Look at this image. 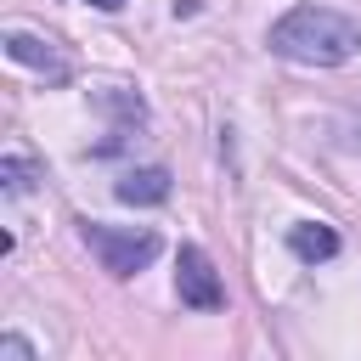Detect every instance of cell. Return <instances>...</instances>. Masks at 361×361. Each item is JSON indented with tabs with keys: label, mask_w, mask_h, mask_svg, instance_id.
<instances>
[{
	"label": "cell",
	"mask_w": 361,
	"mask_h": 361,
	"mask_svg": "<svg viewBox=\"0 0 361 361\" xmlns=\"http://www.w3.org/2000/svg\"><path fill=\"white\" fill-rule=\"evenodd\" d=\"M265 45L299 68H338V62L361 56V17L333 11V6H288L271 23Z\"/></svg>",
	"instance_id": "6da1fadb"
},
{
	"label": "cell",
	"mask_w": 361,
	"mask_h": 361,
	"mask_svg": "<svg viewBox=\"0 0 361 361\" xmlns=\"http://www.w3.org/2000/svg\"><path fill=\"white\" fill-rule=\"evenodd\" d=\"M79 237H85V248L102 259V271L107 276H135V271H147L158 254H164V237L152 231V226H107V220H79Z\"/></svg>",
	"instance_id": "7a4b0ae2"
},
{
	"label": "cell",
	"mask_w": 361,
	"mask_h": 361,
	"mask_svg": "<svg viewBox=\"0 0 361 361\" xmlns=\"http://www.w3.org/2000/svg\"><path fill=\"white\" fill-rule=\"evenodd\" d=\"M113 197H118V203H130V209H158V203H169V169H164V164L124 169V175H118V186H113Z\"/></svg>",
	"instance_id": "5b68a950"
},
{
	"label": "cell",
	"mask_w": 361,
	"mask_h": 361,
	"mask_svg": "<svg viewBox=\"0 0 361 361\" xmlns=\"http://www.w3.org/2000/svg\"><path fill=\"white\" fill-rule=\"evenodd\" d=\"M175 293H180V305H192V310H220V305H226V288H220L209 254L192 248V243H186L180 259H175Z\"/></svg>",
	"instance_id": "3957f363"
},
{
	"label": "cell",
	"mask_w": 361,
	"mask_h": 361,
	"mask_svg": "<svg viewBox=\"0 0 361 361\" xmlns=\"http://www.w3.org/2000/svg\"><path fill=\"white\" fill-rule=\"evenodd\" d=\"M6 56H11V62H23V68H39L51 85H62V79H68V56L56 51V39H39V34L11 28V34H6Z\"/></svg>",
	"instance_id": "277c9868"
},
{
	"label": "cell",
	"mask_w": 361,
	"mask_h": 361,
	"mask_svg": "<svg viewBox=\"0 0 361 361\" xmlns=\"http://www.w3.org/2000/svg\"><path fill=\"white\" fill-rule=\"evenodd\" d=\"M90 6H96V11H118L124 0H90Z\"/></svg>",
	"instance_id": "30bf717a"
},
{
	"label": "cell",
	"mask_w": 361,
	"mask_h": 361,
	"mask_svg": "<svg viewBox=\"0 0 361 361\" xmlns=\"http://www.w3.org/2000/svg\"><path fill=\"white\" fill-rule=\"evenodd\" d=\"M288 248H293V259L322 265V259H333V254H338V231H333V226H322V220H299V226L288 231Z\"/></svg>",
	"instance_id": "52a82bcc"
},
{
	"label": "cell",
	"mask_w": 361,
	"mask_h": 361,
	"mask_svg": "<svg viewBox=\"0 0 361 361\" xmlns=\"http://www.w3.org/2000/svg\"><path fill=\"white\" fill-rule=\"evenodd\" d=\"M0 361H34V344H28V338H17V333H11V338H0Z\"/></svg>",
	"instance_id": "9c48e42d"
},
{
	"label": "cell",
	"mask_w": 361,
	"mask_h": 361,
	"mask_svg": "<svg viewBox=\"0 0 361 361\" xmlns=\"http://www.w3.org/2000/svg\"><path fill=\"white\" fill-rule=\"evenodd\" d=\"M34 175H39V169H34L28 158H0V180H6V192H11V197H23V192L34 186Z\"/></svg>",
	"instance_id": "ba28073f"
},
{
	"label": "cell",
	"mask_w": 361,
	"mask_h": 361,
	"mask_svg": "<svg viewBox=\"0 0 361 361\" xmlns=\"http://www.w3.org/2000/svg\"><path fill=\"white\" fill-rule=\"evenodd\" d=\"M96 102H102V107L113 113V124H118V130H113V141H102V147H96V158H107V152H113V147H124L135 130H147V102H141L135 90H102Z\"/></svg>",
	"instance_id": "8992f818"
}]
</instances>
